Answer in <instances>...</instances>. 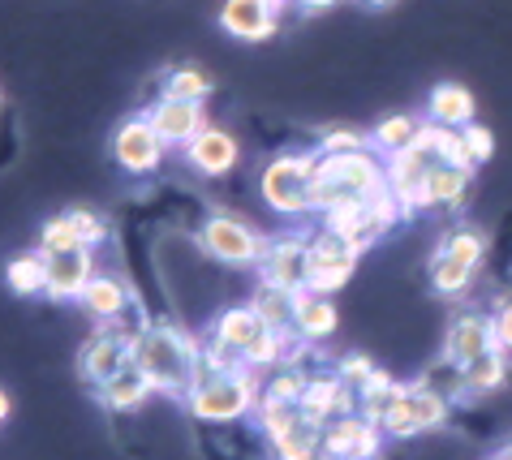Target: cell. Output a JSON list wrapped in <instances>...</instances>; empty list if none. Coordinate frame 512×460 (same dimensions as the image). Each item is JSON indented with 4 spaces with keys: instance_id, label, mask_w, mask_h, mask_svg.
<instances>
[{
    "instance_id": "cell-1",
    "label": "cell",
    "mask_w": 512,
    "mask_h": 460,
    "mask_svg": "<svg viewBox=\"0 0 512 460\" xmlns=\"http://www.w3.org/2000/svg\"><path fill=\"white\" fill-rule=\"evenodd\" d=\"M198 362H203V340L181 332L173 323H142L134 340V366L151 379V387L168 400L186 405Z\"/></svg>"
},
{
    "instance_id": "cell-2",
    "label": "cell",
    "mask_w": 512,
    "mask_h": 460,
    "mask_svg": "<svg viewBox=\"0 0 512 460\" xmlns=\"http://www.w3.org/2000/svg\"><path fill=\"white\" fill-rule=\"evenodd\" d=\"M388 185V164L379 151H345V155H319L315 181H310V211L323 215L332 207L371 198Z\"/></svg>"
},
{
    "instance_id": "cell-3",
    "label": "cell",
    "mask_w": 512,
    "mask_h": 460,
    "mask_svg": "<svg viewBox=\"0 0 512 460\" xmlns=\"http://www.w3.org/2000/svg\"><path fill=\"white\" fill-rule=\"evenodd\" d=\"M263 396L259 370H220L216 362H198L194 387L186 396V409L198 422H241L250 418Z\"/></svg>"
},
{
    "instance_id": "cell-4",
    "label": "cell",
    "mask_w": 512,
    "mask_h": 460,
    "mask_svg": "<svg viewBox=\"0 0 512 460\" xmlns=\"http://www.w3.org/2000/svg\"><path fill=\"white\" fill-rule=\"evenodd\" d=\"M319 168V151H284L272 164L263 168L259 190L263 203L272 207L284 220H297V215H310V181H315Z\"/></svg>"
},
{
    "instance_id": "cell-5",
    "label": "cell",
    "mask_w": 512,
    "mask_h": 460,
    "mask_svg": "<svg viewBox=\"0 0 512 460\" xmlns=\"http://www.w3.org/2000/svg\"><path fill=\"white\" fill-rule=\"evenodd\" d=\"M138 327H130L125 319L99 323L95 336H87V340H82V349H78V379L87 387H99V383H108L112 375H117L121 366H130L134 362Z\"/></svg>"
},
{
    "instance_id": "cell-6",
    "label": "cell",
    "mask_w": 512,
    "mask_h": 460,
    "mask_svg": "<svg viewBox=\"0 0 512 460\" xmlns=\"http://www.w3.org/2000/svg\"><path fill=\"white\" fill-rule=\"evenodd\" d=\"M267 241L254 224L237 220V215H207L203 228H198V246L207 258H216L224 267H259V258L267 250Z\"/></svg>"
},
{
    "instance_id": "cell-7",
    "label": "cell",
    "mask_w": 512,
    "mask_h": 460,
    "mask_svg": "<svg viewBox=\"0 0 512 460\" xmlns=\"http://www.w3.org/2000/svg\"><path fill=\"white\" fill-rule=\"evenodd\" d=\"M362 250L345 241L332 228H315L310 237V271H306V289L310 293H323V297H336L345 284L353 280V267H358Z\"/></svg>"
},
{
    "instance_id": "cell-8",
    "label": "cell",
    "mask_w": 512,
    "mask_h": 460,
    "mask_svg": "<svg viewBox=\"0 0 512 460\" xmlns=\"http://www.w3.org/2000/svg\"><path fill=\"white\" fill-rule=\"evenodd\" d=\"M448 396L431 392L422 379L405 387V396L396 400V409L383 418V435L388 439H414V435H426V430H439L448 422Z\"/></svg>"
},
{
    "instance_id": "cell-9",
    "label": "cell",
    "mask_w": 512,
    "mask_h": 460,
    "mask_svg": "<svg viewBox=\"0 0 512 460\" xmlns=\"http://www.w3.org/2000/svg\"><path fill=\"white\" fill-rule=\"evenodd\" d=\"M164 151H168V142L147 117L121 121L117 134H112V160L121 164V172H130V177H151L164 164Z\"/></svg>"
},
{
    "instance_id": "cell-10",
    "label": "cell",
    "mask_w": 512,
    "mask_h": 460,
    "mask_svg": "<svg viewBox=\"0 0 512 460\" xmlns=\"http://www.w3.org/2000/svg\"><path fill=\"white\" fill-rule=\"evenodd\" d=\"M388 164V190L401 198V207H405V215H418V211H435L431 207V168L439 164L431 151L426 147H409V151H401V155H392V160H383Z\"/></svg>"
},
{
    "instance_id": "cell-11",
    "label": "cell",
    "mask_w": 512,
    "mask_h": 460,
    "mask_svg": "<svg viewBox=\"0 0 512 460\" xmlns=\"http://www.w3.org/2000/svg\"><path fill=\"white\" fill-rule=\"evenodd\" d=\"M306 271H310V237H272L259 258V280L276 284V289L302 293L306 289Z\"/></svg>"
},
{
    "instance_id": "cell-12",
    "label": "cell",
    "mask_w": 512,
    "mask_h": 460,
    "mask_svg": "<svg viewBox=\"0 0 512 460\" xmlns=\"http://www.w3.org/2000/svg\"><path fill=\"white\" fill-rule=\"evenodd\" d=\"M383 426H375L362 413H345V418H332L323 426V452H332L340 460H362V456H379L383 448Z\"/></svg>"
},
{
    "instance_id": "cell-13",
    "label": "cell",
    "mask_w": 512,
    "mask_h": 460,
    "mask_svg": "<svg viewBox=\"0 0 512 460\" xmlns=\"http://www.w3.org/2000/svg\"><path fill=\"white\" fill-rule=\"evenodd\" d=\"M280 0H224L220 26L241 43H263L280 31Z\"/></svg>"
},
{
    "instance_id": "cell-14",
    "label": "cell",
    "mask_w": 512,
    "mask_h": 460,
    "mask_svg": "<svg viewBox=\"0 0 512 460\" xmlns=\"http://www.w3.org/2000/svg\"><path fill=\"white\" fill-rule=\"evenodd\" d=\"M147 121L160 129V138L168 142V147H181L186 151L190 142L207 129V112L203 104H190V99H155V104L147 108Z\"/></svg>"
},
{
    "instance_id": "cell-15",
    "label": "cell",
    "mask_w": 512,
    "mask_h": 460,
    "mask_svg": "<svg viewBox=\"0 0 512 460\" xmlns=\"http://www.w3.org/2000/svg\"><path fill=\"white\" fill-rule=\"evenodd\" d=\"M91 280H95V250L78 246L48 254V289H44L48 301H78Z\"/></svg>"
},
{
    "instance_id": "cell-16",
    "label": "cell",
    "mask_w": 512,
    "mask_h": 460,
    "mask_svg": "<svg viewBox=\"0 0 512 460\" xmlns=\"http://www.w3.org/2000/svg\"><path fill=\"white\" fill-rule=\"evenodd\" d=\"M495 349V327H491V314H478V310H469V314H457L448 327V336H444V357L452 366H469L474 357L482 353H491Z\"/></svg>"
},
{
    "instance_id": "cell-17",
    "label": "cell",
    "mask_w": 512,
    "mask_h": 460,
    "mask_svg": "<svg viewBox=\"0 0 512 460\" xmlns=\"http://www.w3.org/2000/svg\"><path fill=\"white\" fill-rule=\"evenodd\" d=\"M306 418H315L319 426H327L332 418H345V413H358V392L349 383H340V375H310L302 405Z\"/></svg>"
},
{
    "instance_id": "cell-18",
    "label": "cell",
    "mask_w": 512,
    "mask_h": 460,
    "mask_svg": "<svg viewBox=\"0 0 512 460\" xmlns=\"http://www.w3.org/2000/svg\"><path fill=\"white\" fill-rule=\"evenodd\" d=\"M237 160H241L237 138L229 134V129H216V125H207L203 134L186 147V164L194 172H203V177H224V172H233Z\"/></svg>"
},
{
    "instance_id": "cell-19",
    "label": "cell",
    "mask_w": 512,
    "mask_h": 460,
    "mask_svg": "<svg viewBox=\"0 0 512 460\" xmlns=\"http://www.w3.org/2000/svg\"><path fill=\"white\" fill-rule=\"evenodd\" d=\"M95 396H99V405H104L108 413H138V409L155 396V387H151V379L130 362V366H121L108 383H99Z\"/></svg>"
},
{
    "instance_id": "cell-20",
    "label": "cell",
    "mask_w": 512,
    "mask_h": 460,
    "mask_svg": "<svg viewBox=\"0 0 512 460\" xmlns=\"http://www.w3.org/2000/svg\"><path fill=\"white\" fill-rule=\"evenodd\" d=\"M340 327V314H336V301L323 297V293H310L302 289L297 293V314H293V332L302 336L306 344H323L332 340Z\"/></svg>"
},
{
    "instance_id": "cell-21",
    "label": "cell",
    "mask_w": 512,
    "mask_h": 460,
    "mask_svg": "<svg viewBox=\"0 0 512 460\" xmlns=\"http://www.w3.org/2000/svg\"><path fill=\"white\" fill-rule=\"evenodd\" d=\"M474 95L465 91L461 82H439L431 95H426V121L444 125V129H465L474 125Z\"/></svg>"
},
{
    "instance_id": "cell-22",
    "label": "cell",
    "mask_w": 512,
    "mask_h": 460,
    "mask_svg": "<svg viewBox=\"0 0 512 460\" xmlns=\"http://www.w3.org/2000/svg\"><path fill=\"white\" fill-rule=\"evenodd\" d=\"M78 301L95 323H112V319H125V310H130V289H125L121 276L95 271V280L87 284V293H82Z\"/></svg>"
},
{
    "instance_id": "cell-23",
    "label": "cell",
    "mask_w": 512,
    "mask_h": 460,
    "mask_svg": "<svg viewBox=\"0 0 512 460\" xmlns=\"http://www.w3.org/2000/svg\"><path fill=\"white\" fill-rule=\"evenodd\" d=\"M272 443V456L276 460H319L323 456V426L315 418H297V426H289L284 435L267 439Z\"/></svg>"
},
{
    "instance_id": "cell-24",
    "label": "cell",
    "mask_w": 512,
    "mask_h": 460,
    "mask_svg": "<svg viewBox=\"0 0 512 460\" xmlns=\"http://www.w3.org/2000/svg\"><path fill=\"white\" fill-rule=\"evenodd\" d=\"M422 121L426 117H414V112H396V117H383L375 129H371V151H379L383 160H392V155L409 151L422 134Z\"/></svg>"
},
{
    "instance_id": "cell-25",
    "label": "cell",
    "mask_w": 512,
    "mask_h": 460,
    "mask_svg": "<svg viewBox=\"0 0 512 460\" xmlns=\"http://www.w3.org/2000/svg\"><path fill=\"white\" fill-rule=\"evenodd\" d=\"M250 310L263 319V327L272 332H293V314H297V293L289 289H276V284H254L250 293Z\"/></svg>"
},
{
    "instance_id": "cell-26",
    "label": "cell",
    "mask_w": 512,
    "mask_h": 460,
    "mask_svg": "<svg viewBox=\"0 0 512 460\" xmlns=\"http://www.w3.org/2000/svg\"><path fill=\"white\" fill-rule=\"evenodd\" d=\"M259 332H263V319L250 310V301H246V306H224L216 319H211V327H207V336L233 344V349H241V357H246V344Z\"/></svg>"
},
{
    "instance_id": "cell-27",
    "label": "cell",
    "mask_w": 512,
    "mask_h": 460,
    "mask_svg": "<svg viewBox=\"0 0 512 460\" xmlns=\"http://www.w3.org/2000/svg\"><path fill=\"white\" fill-rule=\"evenodd\" d=\"M405 387H409V383L392 379L388 370H375L371 383L358 387V413H362V418H371L375 426H383V418H388V413L396 409V400L405 396Z\"/></svg>"
},
{
    "instance_id": "cell-28",
    "label": "cell",
    "mask_w": 512,
    "mask_h": 460,
    "mask_svg": "<svg viewBox=\"0 0 512 460\" xmlns=\"http://www.w3.org/2000/svg\"><path fill=\"white\" fill-rule=\"evenodd\" d=\"M5 284H9V293H18V297L44 293L48 289V254L44 250L13 254L9 267H5Z\"/></svg>"
},
{
    "instance_id": "cell-29",
    "label": "cell",
    "mask_w": 512,
    "mask_h": 460,
    "mask_svg": "<svg viewBox=\"0 0 512 460\" xmlns=\"http://www.w3.org/2000/svg\"><path fill=\"white\" fill-rule=\"evenodd\" d=\"M465 370V392L469 396H491L495 387H504L508 383V353L495 344L491 353H482V357H474L469 366H461Z\"/></svg>"
},
{
    "instance_id": "cell-30",
    "label": "cell",
    "mask_w": 512,
    "mask_h": 460,
    "mask_svg": "<svg viewBox=\"0 0 512 460\" xmlns=\"http://www.w3.org/2000/svg\"><path fill=\"white\" fill-rule=\"evenodd\" d=\"M474 276H478V267L461 263V258H452V254H444V250L431 254V289H435L439 297H461L469 284H474Z\"/></svg>"
},
{
    "instance_id": "cell-31",
    "label": "cell",
    "mask_w": 512,
    "mask_h": 460,
    "mask_svg": "<svg viewBox=\"0 0 512 460\" xmlns=\"http://www.w3.org/2000/svg\"><path fill=\"white\" fill-rule=\"evenodd\" d=\"M469 181H474V172H465L457 164H435L431 168V207H461L469 198Z\"/></svg>"
},
{
    "instance_id": "cell-32",
    "label": "cell",
    "mask_w": 512,
    "mask_h": 460,
    "mask_svg": "<svg viewBox=\"0 0 512 460\" xmlns=\"http://www.w3.org/2000/svg\"><path fill=\"white\" fill-rule=\"evenodd\" d=\"M250 418H254V426H259L267 439H276V435H284L289 426H297L302 409H297V405H284V400H272V396H259V405H254Z\"/></svg>"
},
{
    "instance_id": "cell-33",
    "label": "cell",
    "mask_w": 512,
    "mask_h": 460,
    "mask_svg": "<svg viewBox=\"0 0 512 460\" xmlns=\"http://www.w3.org/2000/svg\"><path fill=\"white\" fill-rule=\"evenodd\" d=\"M78 246H82V233H78V224H74V211L52 215V220L39 228V250H44V254H61V250H78Z\"/></svg>"
},
{
    "instance_id": "cell-34",
    "label": "cell",
    "mask_w": 512,
    "mask_h": 460,
    "mask_svg": "<svg viewBox=\"0 0 512 460\" xmlns=\"http://www.w3.org/2000/svg\"><path fill=\"white\" fill-rule=\"evenodd\" d=\"M439 250L461 258L469 267H482V258H487V237H482L478 228H452V233H444V241H439Z\"/></svg>"
},
{
    "instance_id": "cell-35",
    "label": "cell",
    "mask_w": 512,
    "mask_h": 460,
    "mask_svg": "<svg viewBox=\"0 0 512 460\" xmlns=\"http://www.w3.org/2000/svg\"><path fill=\"white\" fill-rule=\"evenodd\" d=\"M306 383H310V375H306L302 366H276V370H272V379L263 383V396L284 400V405H302Z\"/></svg>"
},
{
    "instance_id": "cell-36",
    "label": "cell",
    "mask_w": 512,
    "mask_h": 460,
    "mask_svg": "<svg viewBox=\"0 0 512 460\" xmlns=\"http://www.w3.org/2000/svg\"><path fill=\"white\" fill-rule=\"evenodd\" d=\"M164 95H168V99H190V104H203V99L211 95V78L203 74V69L181 65V69H173V74H168Z\"/></svg>"
},
{
    "instance_id": "cell-37",
    "label": "cell",
    "mask_w": 512,
    "mask_h": 460,
    "mask_svg": "<svg viewBox=\"0 0 512 460\" xmlns=\"http://www.w3.org/2000/svg\"><path fill=\"white\" fill-rule=\"evenodd\" d=\"M371 147V134H358V129H323L319 134V155H345V151H366Z\"/></svg>"
},
{
    "instance_id": "cell-38",
    "label": "cell",
    "mask_w": 512,
    "mask_h": 460,
    "mask_svg": "<svg viewBox=\"0 0 512 460\" xmlns=\"http://www.w3.org/2000/svg\"><path fill=\"white\" fill-rule=\"evenodd\" d=\"M375 370H379V366H375L366 353H345V357H340V362H336V375H340V383H349L353 392H358L362 383H371Z\"/></svg>"
},
{
    "instance_id": "cell-39",
    "label": "cell",
    "mask_w": 512,
    "mask_h": 460,
    "mask_svg": "<svg viewBox=\"0 0 512 460\" xmlns=\"http://www.w3.org/2000/svg\"><path fill=\"white\" fill-rule=\"evenodd\" d=\"M74 224H78V233H82V246H104L108 241V220L104 215H95V211H74Z\"/></svg>"
},
{
    "instance_id": "cell-40",
    "label": "cell",
    "mask_w": 512,
    "mask_h": 460,
    "mask_svg": "<svg viewBox=\"0 0 512 460\" xmlns=\"http://www.w3.org/2000/svg\"><path fill=\"white\" fill-rule=\"evenodd\" d=\"M465 142H469V151H474V160L478 164H487L491 155H495V138H491V129L487 125H465Z\"/></svg>"
},
{
    "instance_id": "cell-41",
    "label": "cell",
    "mask_w": 512,
    "mask_h": 460,
    "mask_svg": "<svg viewBox=\"0 0 512 460\" xmlns=\"http://www.w3.org/2000/svg\"><path fill=\"white\" fill-rule=\"evenodd\" d=\"M491 327H495V344H500L504 353H512V297L495 306V314H491Z\"/></svg>"
},
{
    "instance_id": "cell-42",
    "label": "cell",
    "mask_w": 512,
    "mask_h": 460,
    "mask_svg": "<svg viewBox=\"0 0 512 460\" xmlns=\"http://www.w3.org/2000/svg\"><path fill=\"white\" fill-rule=\"evenodd\" d=\"M293 9H302V13H327L332 5H340V0H289Z\"/></svg>"
},
{
    "instance_id": "cell-43",
    "label": "cell",
    "mask_w": 512,
    "mask_h": 460,
    "mask_svg": "<svg viewBox=\"0 0 512 460\" xmlns=\"http://www.w3.org/2000/svg\"><path fill=\"white\" fill-rule=\"evenodd\" d=\"M9 409H13V405H9V392H0V426H5V418H9Z\"/></svg>"
},
{
    "instance_id": "cell-44",
    "label": "cell",
    "mask_w": 512,
    "mask_h": 460,
    "mask_svg": "<svg viewBox=\"0 0 512 460\" xmlns=\"http://www.w3.org/2000/svg\"><path fill=\"white\" fill-rule=\"evenodd\" d=\"M362 5H371V9H388L392 0H362Z\"/></svg>"
},
{
    "instance_id": "cell-45",
    "label": "cell",
    "mask_w": 512,
    "mask_h": 460,
    "mask_svg": "<svg viewBox=\"0 0 512 460\" xmlns=\"http://www.w3.org/2000/svg\"><path fill=\"white\" fill-rule=\"evenodd\" d=\"M500 460H512V443H508V448H504V452H500Z\"/></svg>"
},
{
    "instance_id": "cell-46",
    "label": "cell",
    "mask_w": 512,
    "mask_h": 460,
    "mask_svg": "<svg viewBox=\"0 0 512 460\" xmlns=\"http://www.w3.org/2000/svg\"><path fill=\"white\" fill-rule=\"evenodd\" d=\"M319 460H340V456H332V452H323V456H319Z\"/></svg>"
},
{
    "instance_id": "cell-47",
    "label": "cell",
    "mask_w": 512,
    "mask_h": 460,
    "mask_svg": "<svg viewBox=\"0 0 512 460\" xmlns=\"http://www.w3.org/2000/svg\"><path fill=\"white\" fill-rule=\"evenodd\" d=\"M362 460H383V452H379V456H362Z\"/></svg>"
},
{
    "instance_id": "cell-48",
    "label": "cell",
    "mask_w": 512,
    "mask_h": 460,
    "mask_svg": "<svg viewBox=\"0 0 512 460\" xmlns=\"http://www.w3.org/2000/svg\"><path fill=\"white\" fill-rule=\"evenodd\" d=\"M0 104H5V95H0Z\"/></svg>"
},
{
    "instance_id": "cell-49",
    "label": "cell",
    "mask_w": 512,
    "mask_h": 460,
    "mask_svg": "<svg viewBox=\"0 0 512 460\" xmlns=\"http://www.w3.org/2000/svg\"><path fill=\"white\" fill-rule=\"evenodd\" d=\"M280 5H289V0H280Z\"/></svg>"
},
{
    "instance_id": "cell-50",
    "label": "cell",
    "mask_w": 512,
    "mask_h": 460,
    "mask_svg": "<svg viewBox=\"0 0 512 460\" xmlns=\"http://www.w3.org/2000/svg\"><path fill=\"white\" fill-rule=\"evenodd\" d=\"M491 460H500V456H491Z\"/></svg>"
}]
</instances>
